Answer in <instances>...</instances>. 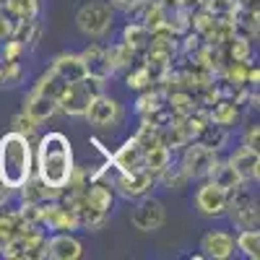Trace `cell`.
<instances>
[{
    "label": "cell",
    "instance_id": "32",
    "mask_svg": "<svg viewBox=\"0 0 260 260\" xmlns=\"http://www.w3.org/2000/svg\"><path fill=\"white\" fill-rule=\"evenodd\" d=\"M122 78H125V86L130 91H143V89H148V86H154V81H151V76H148V71H146V65L143 62H133L130 68L122 73Z\"/></svg>",
    "mask_w": 260,
    "mask_h": 260
},
{
    "label": "cell",
    "instance_id": "18",
    "mask_svg": "<svg viewBox=\"0 0 260 260\" xmlns=\"http://www.w3.org/2000/svg\"><path fill=\"white\" fill-rule=\"evenodd\" d=\"M81 201L86 206H91L96 211H104V213H112L115 208V190L110 182H102V180H91L89 185L83 187V195Z\"/></svg>",
    "mask_w": 260,
    "mask_h": 260
},
{
    "label": "cell",
    "instance_id": "17",
    "mask_svg": "<svg viewBox=\"0 0 260 260\" xmlns=\"http://www.w3.org/2000/svg\"><path fill=\"white\" fill-rule=\"evenodd\" d=\"M110 167H115L117 172H136L143 169V148L138 146V141L130 136L115 154H110Z\"/></svg>",
    "mask_w": 260,
    "mask_h": 260
},
{
    "label": "cell",
    "instance_id": "16",
    "mask_svg": "<svg viewBox=\"0 0 260 260\" xmlns=\"http://www.w3.org/2000/svg\"><path fill=\"white\" fill-rule=\"evenodd\" d=\"M21 112L29 115L37 125H45L57 112V102L52 96H47V94H39V91L29 89V94L24 96V107H21Z\"/></svg>",
    "mask_w": 260,
    "mask_h": 260
},
{
    "label": "cell",
    "instance_id": "9",
    "mask_svg": "<svg viewBox=\"0 0 260 260\" xmlns=\"http://www.w3.org/2000/svg\"><path fill=\"white\" fill-rule=\"evenodd\" d=\"M112 190L125 201H138L143 195H151L156 185V177L146 169H136V172H117L115 180L110 182Z\"/></svg>",
    "mask_w": 260,
    "mask_h": 260
},
{
    "label": "cell",
    "instance_id": "34",
    "mask_svg": "<svg viewBox=\"0 0 260 260\" xmlns=\"http://www.w3.org/2000/svg\"><path fill=\"white\" fill-rule=\"evenodd\" d=\"M3 65V78H0V89H13V86L24 83V65L18 60H8V62H0Z\"/></svg>",
    "mask_w": 260,
    "mask_h": 260
},
{
    "label": "cell",
    "instance_id": "39",
    "mask_svg": "<svg viewBox=\"0 0 260 260\" xmlns=\"http://www.w3.org/2000/svg\"><path fill=\"white\" fill-rule=\"evenodd\" d=\"M11 29H13V18L8 16V11L0 6V42L11 37Z\"/></svg>",
    "mask_w": 260,
    "mask_h": 260
},
{
    "label": "cell",
    "instance_id": "29",
    "mask_svg": "<svg viewBox=\"0 0 260 260\" xmlns=\"http://www.w3.org/2000/svg\"><path fill=\"white\" fill-rule=\"evenodd\" d=\"M224 55H226V60L250 62L252 60V39L245 37V34H234L224 45Z\"/></svg>",
    "mask_w": 260,
    "mask_h": 260
},
{
    "label": "cell",
    "instance_id": "21",
    "mask_svg": "<svg viewBox=\"0 0 260 260\" xmlns=\"http://www.w3.org/2000/svg\"><path fill=\"white\" fill-rule=\"evenodd\" d=\"M81 60L86 62V71L89 76H96V78H112L110 76V68H107V57H104V45L102 42H89V47L83 52H78Z\"/></svg>",
    "mask_w": 260,
    "mask_h": 260
},
{
    "label": "cell",
    "instance_id": "26",
    "mask_svg": "<svg viewBox=\"0 0 260 260\" xmlns=\"http://www.w3.org/2000/svg\"><path fill=\"white\" fill-rule=\"evenodd\" d=\"M169 161H172V151H169L161 141L143 151V169H146V172H151L154 177L159 175V172H161Z\"/></svg>",
    "mask_w": 260,
    "mask_h": 260
},
{
    "label": "cell",
    "instance_id": "14",
    "mask_svg": "<svg viewBox=\"0 0 260 260\" xmlns=\"http://www.w3.org/2000/svg\"><path fill=\"white\" fill-rule=\"evenodd\" d=\"M226 161L237 169V175H240L245 182H257L260 180V154H257V148H250V146L240 143L226 156Z\"/></svg>",
    "mask_w": 260,
    "mask_h": 260
},
{
    "label": "cell",
    "instance_id": "8",
    "mask_svg": "<svg viewBox=\"0 0 260 260\" xmlns=\"http://www.w3.org/2000/svg\"><path fill=\"white\" fill-rule=\"evenodd\" d=\"M86 122L91 127H99V130H110V127H117L125 117V110L122 104L110 96V94H99L94 96V102L89 104V110H86Z\"/></svg>",
    "mask_w": 260,
    "mask_h": 260
},
{
    "label": "cell",
    "instance_id": "23",
    "mask_svg": "<svg viewBox=\"0 0 260 260\" xmlns=\"http://www.w3.org/2000/svg\"><path fill=\"white\" fill-rule=\"evenodd\" d=\"M206 180L216 182V185H219L221 190H226V192H229V190H234L237 185H242V182H245L240 175H237V169H234V167H232L226 159H221V156H219V161L213 164L211 175H208Z\"/></svg>",
    "mask_w": 260,
    "mask_h": 260
},
{
    "label": "cell",
    "instance_id": "19",
    "mask_svg": "<svg viewBox=\"0 0 260 260\" xmlns=\"http://www.w3.org/2000/svg\"><path fill=\"white\" fill-rule=\"evenodd\" d=\"M104 57H107V68H110V76H120V73H125L130 65L136 62V52L130 50L122 39L104 45Z\"/></svg>",
    "mask_w": 260,
    "mask_h": 260
},
{
    "label": "cell",
    "instance_id": "6",
    "mask_svg": "<svg viewBox=\"0 0 260 260\" xmlns=\"http://www.w3.org/2000/svg\"><path fill=\"white\" fill-rule=\"evenodd\" d=\"M219 161V151H213L208 146H203L201 141H190L185 148H182V156H180V167L185 169V175L192 180H206L211 175L213 164Z\"/></svg>",
    "mask_w": 260,
    "mask_h": 260
},
{
    "label": "cell",
    "instance_id": "43",
    "mask_svg": "<svg viewBox=\"0 0 260 260\" xmlns=\"http://www.w3.org/2000/svg\"><path fill=\"white\" fill-rule=\"evenodd\" d=\"M0 78H3V65H0Z\"/></svg>",
    "mask_w": 260,
    "mask_h": 260
},
{
    "label": "cell",
    "instance_id": "4",
    "mask_svg": "<svg viewBox=\"0 0 260 260\" xmlns=\"http://www.w3.org/2000/svg\"><path fill=\"white\" fill-rule=\"evenodd\" d=\"M76 26L89 39H104L115 26V11L107 0H89L78 8Z\"/></svg>",
    "mask_w": 260,
    "mask_h": 260
},
{
    "label": "cell",
    "instance_id": "24",
    "mask_svg": "<svg viewBox=\"0 0 260 260\" xmlns=\"http://www.w3.org/2000/svg\"><path fill=\"white\" fill-rule=\"evenodd\" d=\"M164 107V91L159 89V86H148V89L138 91V99H136V115L138 117H148L154 115L156 110H161Z\"/></svg>",
    "mask_w": 260,
    "mask_h": 260
},
{
    "label": "cell",
    "instance_id": "12",
    "mask_svg": "<svg viewBox=\"0 0 260 260\" xmlns=\"http://www.w3.org/2000/svg\"><path fill=\"white\" fill-rule=\"evenodd\" d=\"M201 252L203 257H213V260H229L237 255L234 247V234L229 229H208L201 237Z\"/></svg>",
    "mask_w": 260,
    "mask_h": 260
},
{
    "label": "cell",
    "instance_id": "11",
    "mask_svg": "<svg viewBox=\"0 0 260 260\" xmlns=\"http://www.w3.org/2000/svg\"><path fill=\"white\" fill-rule=\"evenodd\" d=\"M195 208L203 216H211V219H219V216L226 213V190H221L216 182L211 180H201V185L195 187Z\"/></svg>",
    "mask_w": 260,
    "mask_h": 260
},
{
    "label": "cell",
    "instance_id": "5",
    "mask_svg": "<svg viewBox=\"0 0 260 260\" xmlns=\"http://www.w3.org/2000/svg\"><path fill=\"white\" fill-rule=\"evenodd\" d=\"M224 216H229V221L237 229H257L260 208H257V198L247 187V182L237 185L234 190L226 192V213Z\"/></svg>",
    "mask_w": 260,
    "mask_h": 260
},
{
    "label": "cell",
    "instance_id": "7",
    "mask_svg": "<svg viewBox=\"0 0 260 260\" xmlns=\"http://www.w3.org/2000/svg\"><path fill=\"white\" fill-rule=\"evenodd\" d=\"M130 224L146 234L159 232L167 224V206L154 195H143V198L136 201V208L130 213Z\"/></svg>",
    "mask_w": 260,
    "mask_h": 260
},
{
    "label": "cell",
    "instance_id": "35",
    "mask_svg": "<svg viewBox=\"0 0 260 260\" xmlns=\"http://www.w3.org/2000/svg\"><path fill=\"white\" fill-rule=\"evenodd\" d=\"M26 52V47L21 45L18 39H13V37H8V39H3L0 42V62H8V60H21V55Z\"/></svg>",
    "mask_w": 260,
    "mask_h": 260
},
{
    "label": "cell",
    "instance_id": "36",
    "mask_svg": "<svg viewBox=\"0 0 260 260\" xmlns=\"http://www.w3.org/2000/svg\"><path fill=\"white\" fill-rule=\"evenodd\" d=\"M11 130H16V133L26 136V138H34V136H37V130H39V125H37L29 115L18 112V115H13V120H11Z\"/></svg>",
    "mask_w": 260,
    "mask_h": 260
},
{
    "label": "cell",
    "instance_id": "42",
    "mask_svg": "<svg viewBox=\"0 0 260 260\" xmlns=\"http://www.w3.org/2000/svg\"><path fill=\"white\" fill-rule=\"evenodd\" d=\"M237 6H240L242 11H257V0H237Z\"/></svg>",
    "mask_w": 260,
    "mask_h": 260
},
{
    "label": "cell",
    "instance_id": "3",
    "mask_svg": "<svg viewBox=\"0 0 260 260\" xmlns=\"http://www.w3.org/2000/svg\"><path fill=\"white\" fill-rule=\"evenodd\" d=\"M104 83H107V78H96V76H86L76 83H65L55 99L57 110L71 117H83L89 104L94 102V96L104 94Z\"/></svg>",
    "mask_w": 260,
    "mask_h": 260
},
{
    "label": "cell",
    "instance_id": "31",
    "mask_svg": "<svg viewBox=\"0 0 260 260\" xmlns=\"http://www.w3.org/2000/svg\"><path fill=\"white\" fill-rule=\"evenodd\" d=\"M3 8L13 21H31L39 16V0H6Z\"/></svg>",
    "mask_w": 260,
    "mask_h": 260
},
{
    "label": "cell",
    "instance_id": "13",
    "mask_svg": "<svg viewBox=\"0 0 260 260\" xmlns=\"http://www.w3.org/2000/svg\"><path fill=\"white\" fill-rule=\"evenodd\" d=\"M83 255V245L73 232H55L45 242V257L52 260H78Z\"/></svg>",
    "mask_w": 260,
    "mask_h": 260
},
{
    "label": "cell",
    "instance_id": "15",
    "mask_svg": "<svg viewBox=\"0 0 260 260\" xmlns=\"http://www.w3.org/2000/svg\"><path fill=\"white\" fill-rule=\"evenodd\" d=\"M50 71H52L57 78H62L65 83H76V81H81V78L89 76V71H86V62L81 60L78 52H60V55L50 62Z\"/></svg>",
    "mask_w": 260,
    "mask_h": 260
},
{
    "label": "cell",
    "instance_id": "22",
    "mask_svg": "<svg viewBox=\"0 0 260 260\" xmlns=\"http://www.w3.org/2000/svg\"><path fill=\"white\" fill-rule=\"evenodd\" d=\"M120 39H122L125 45H127L130 50H133L136 55H141V52H146L148 42H151V31L141 24V21H127V24L122 26Z\"/></svg>",
    "mask_w": 260,
    "mask_h": 260
},
{
    "label": "cell",
    "instance_id": "41",
    "mask_svg": "<svg viewBox=\"0 0 260 260\" xmlns=\"http://www.w3.org/2000/svg\"><path fill=\"white\" fill-rule=\"evenodd\" d=\"M13 195H16V190H11L8 185H3V182H0V208H3V206H8V203L13 201Z\"/></svg>",
    "mask_w": 260,
    "mask_h": 260
},
{
    "label": "cell",
    "instance_id": "33",
    "mask_svg": "<svg viewBox=\"0 0 260 260\" xmlns=\"http://www.w3.org/2000/svg\"><path fill=\"white\" fill-rule=\"evenodd\" d=\"M201 8L208 11L213 18H234L237 13V0H201Z\"/></svg>",
    "mask_w": 260,
    "mask_h": 260
},
{
    "label": "cell",
    "instance_id": "28",
    "mask_svg": "<svg viewBox=\"0 0 260 260\" xmlns=\"http://www.w3.org/2000/svg\"><path fill=\"white\" fill-rule=\"evenodd\" d=\"M229 138H232V130L208 122L201 133H198V138H195V141H201L203 146H208V148H213V151H224V148L229 146Z\"/></svg>",
    "mask_w": 260,
    "mask_h": 260
},
{
    "label": "cell",
    "instance_id": "20",
    "mask_svg": "<svg viewBox=\"0 0 260 260\" xmlns=\"http://www.w3.org/2000/svg\"><path fill=\"white\" fill-rule=\"evenodd\" d=\"M208 120H211L213 125H221V127L232 130L234 125H240V120H242L240 104H234L229 96L216 99V102L208 107Z\"/></svg>",
    "mask_w": 260,
    "mask_h": 260
},
{
    "label": "cell",
    "instance_id": "37",
    "mask_svg": "<svg viewBox=\"0 0 260 260\" xmlns=\"http://www.w3.org/2000/svg\"><path fill=\"white\" fill-rule=\"evenodd\" d=\"M242 143L250 146V148L260 146V125H257V120H245V125H242Z\"/></svg>",
    "mask_w": 260,
    "mask_h": 260
},
{
    "label": "cell",
    "instance_id": "38",
    "mask_svg": "<svg viewBox=\"0 0 260 260\" xmlns=\"http://www.w3.org/2000/svg\"><path fill=\"white\" fill-rule=\"evenodd\" d=\"M112 6V11H120V13H136L141 0H107Z\"/></svg>",
    "mask_w": 260,
    "mask_h": 260
},
{
    "label": "cell",
    "instance_id": "10",
    "mask_svg": "<svg viewBox=\"0 0 260 260\" xmlns=\"http://www.w3.org/2000/svg\"><path fill=\"white\" fill-rule=\"evenodd\" d=\"M39 226L45 229L47 234H55V232H78V219H76V211L68 208L65 203H60V198H57V201H45V203H42Z\"/></svg>",
    "mask_w": 260,
    "mask_h": 260
},
{
    "label": "cell",
    "instance_id": "30",
    "mask_svg": "<svg viewBox=\"0 0 260 260\" xmlns=\"http://www.w3.org/2000/svg\"><path fill=\"white\" fill-rule=\"evenodd\" d=\"M24 219H21V213L18 208H0V242H6L11 240L13 234H18L21 229H24Z\"/></svg>",
    "mask_w": 260,
    "mask_h": 260
},
{
    "label": "cell",
    "instance_id": "25",
    "mask_svg": "<svg viewBox=\"0 0 260 260\" xmlns=\"http://www.w3.org/2000/svg\"><path fill=\"white\" fill-rule=\"evenodd\" d=\"M156 182L164 187V190H185L187 185H190V177L185 175V169L180 167V161L175 164V161H169L159 175H156Z\"/></svg>",
    "mask_w": 260,
    "mask_h": 260
},
{
    "label": "cell",
    "instance_id": "1",
    "mask_svg": "<svg viewBox=\"0 0 260 260\" xmlns=\"http://www.w3.org/2000/svg\"><path fill=\"white\" fill-rule=\"evenodd\" d=\"M76 156H73V143L71 138L60 133V130H50L39 138L37 151H34V175L52 187H65L68 177L73 172Z\"/></svg>",
    "mask_w": 260,
    "mask_h": 260
},
{
    "label": "cell",
    "instance_id": "27",
    "mask_svg": "<svg viewBox=\"0 0 260 260\" xmlns=\"http://www.w3.org/2000/svg\"><path fill=\"white\" fill-rule=\"evenodd\" d=\"M234 247H237L240 255H245L250 260H257L260 257V232L257 229H237Z\"/></svg>",
    "mask_w": 260,
    "mask_h": 260
},
{
    "label": "cell",
    "instance_id": "40",
    "mask_svg": "<svg viewBox=\"0 0 260 260\" xmlns=\"http://www.w3.org/2000/svg\"><path fill=\"white\" fill-rule=\"evenodd\" d=\"M156 3L161 6V11H164L167 16H169V13H175L177 8H185V6H182V0H156Z\"/></svg>",
    "mask_w": 260,
    "mask_h": 260
},
{
    "label": "cell",
    "instance_id": "2",
    "mask_svg": "<svg viewBox=\"0 0 260 260\" xmlns=\"http://www.w3.org/2000/svg\"><path fill=\"white\" fill-rule=\"evenodd\" d=\"M34 175V146L31 138L8 130L0 138V182L18 190Z\"/></svg>",
    "mask_w": 260,
    "mask_h": 260
}]
</instances>
